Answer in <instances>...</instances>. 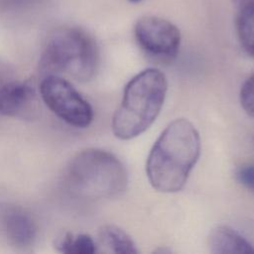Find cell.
I'll list each match as a JSON object with an SVG mask.
<instances>
[{
	"mask_svg": "<svg viewBox=\"0 0 254 254\" xmlns=\"http://www.w3.org/2000/svg\"><path fill=\"white\" fill-rule=\"evenodd\" d=\"M200 155L197 130L187 119L172 121L154 143L146 163L151 186L161 192H176L186 185Z\"/></svg>",
	"mask_w": 254,
	"mask_h": 254,
	"instance_id": "cell-1",
	"label": "cell"
},
{
	"mask_svg": "<svg viewBox=\"0 0 254 254\" xmlns=\"http://www.w3.org/2000/svg\"><path fill=\"white\" fill-rule=\"evenodd\" d=\"M167 90V78L158 68H146L132 77L113 115V134L121 140H130L144 133L158 117Z\"/></svg>",
	"mask_w": 254,
	"mask_h": 254,
	"instance_id": "cell-2",
	"label": "cell"
},
{
	"mask_svg": "<svg viewBox=\"0 0 254 254\" xmlns=\"http://www.w3.org/2000/svg\"><path fill=\"white\" fill-rule=\"evenodd\" d=\"M68 189L85 198H110L121 194L128 184L127 171L112 153L90 148L77 153L64 173Z\"/></svg>",
	"mask_w": 254,
	"mask_h": 254,
	"instance_id": "cell-3",
	"label": "cell"
},
{
	"mask_svg": "<svg viewBox=\"0 0 254 254\" xmlns=\"http://www.w3.org/2000/svg\"><path fill=\"white\" fill-rule=\"evenodd\" d=\"M98 65V49L93 38L77 27L54 30L44 46L40 68L48 74L64 73L78 81L93 77Z\"/></svg>",
	"mask_w": 254,
	"mask_h": 254,
	"instance_id": "cell-4",
	"label": "cell"
},
{
	"mask_svg": "<svg viewBox=\"0 0 254 254\" xmlns=\"http://www.w3.org/2000/svg\"><path fill=\"white\" fill-rule=\"evenodd\" d=\"M43 101L54 114L70 126L87 127L93 119L90 104L64 78L58 74H48L40 84Z\"/></svg>",
	"mask_w": 254,
	"mask_h": 254,
	"instance_id": "cell-5",
	"label": "cell"
},
{
	"mask_svg": "<svg viewBox=\"0 0 254 254\" xmlns=\"http://www.w3.org/2000/svg\"><path fill=\"white\" fill-rule=\"evenodd\" d=\"M134 34L141 49L154 58L171 61L179 52L180 30L164 18L153 15L141 17L135 24Z\"/></svg>",
	"mask_w": 254,
	"mask_h": 254,
	"instance_id": "cell-6",
	"label": "cell"
},
{
	"mask_svg": "<svg viewBox=\"0 0 254 254\" xmlns=\"http://www.w3.org/2000/svg\"><path fill=\"white\" fill-rule=\"evenodd\" d=\"M39 97L30 81H10L0 86V113L14 118L32 119L39 111Z\"/></svg>",
	"mask_w": 254,
	"mask_h": 254,
	"instance_id": "cell-7",
	"label": "cell"
},
{
	"mask_svg": "<svg viewBox=\"0 0 254 254\" xmlns=\"http://www.w3.org/2000/svg\"><path fill=\"white\" fill-rule=\"evenodd\" d=\"M4 234L9 243L19 249L31 247L38 233L36 221L29 211L16 204H5L0 210Z\"/></svg>",
	"mask_w": 254,
	"mask_h": 254,
	"instance_id": "cell-8",
	"label": "cell"
},
{
	"mask_svg": "<svg viewBox=\"0 0 254 254\" xmlns=\"http://www.w3.org/2000/svg\"><path fill=\"white\" fill-rule=\"evenodd\" d=\"M208 247L215 254L254 253V244L228 225H217L210 231Z\"/></svg>",
	"mask_w": 254,
	"mask_h": 254,
	"instance_id": "cell-9",
	"label": "cell"
},
{
	"mask_svg": "<svg viewBox=\"0 0 254 254\" xmlns=\"http://www.w3.org/2000/svg\"><path fill=\"white\" fill-rule=\"evenodd\" d=\"M100 243L111 252L119 254H135L138 249L133 239L120 227L113 224L103 225L98 232Z\"/></svg>",
	"mask_w": 254,
	"mask_h": 254,
	"instance_id": "cell-10",
	"label": "cell"
},
{
	"mask_svg": "<svg viewBox=\"0 0 254 254\" xmlns=\"http://www.w3.org/2000/svg\"><path fill=\"white\" fill-rule=\"evenodd\" d=\"M236 30L241 47L254 58V2L241 6L236 18Z\"/></svg>",
	"mask_w": 254,
	"mask_h": 254,
	"instance_id": "cell-11",
	"label": "cell"
},
{
	"mask_svg": "<svg viewBox=\"0 0 254 254\" xmlns=\"http://www.w3.org/2000/svg\"><path fill=\"white\" fill-rule=\"evenodd\" d=\"M55 248L64 254H92L96 252V244L87 234L64 233L56 239Z\"/></svg>",
	"mask_w": 254,
	"mask_h": 254,
	"instance_id": "cell-12",
	"label": "cell"
},
{
	"mask_svg": "<svg viewBox=\"0 0 254 254\" xmlns=\"http://www.w3.org/2000/svg\"><path fill=\"white\" fill-rule=\"evenodd\" d=\"M240 103L245 112L254 117V73L242 84L239 93Z\"/></svg>",
	"mask_w": 254,
	"mask_h": 254,
	"instance_id": "cell-13",
	"label": "cell"
},
{
	"mask_svg": "<svg viewBox=\"0 0 254 254\" xmlns=\"http://www.w3.org/2000/svg\"><path fill=\"white\" fill-rule=\"evenodd\" d=\"M236 181L245 189L254 193V163H244L236 168Z\"/></svg>",
	"mask_w": 254,
	"mask_h": 254,
	"instance_id": "cell-14",
	"label": "cell"
},
{
	"mask_svg": "<svg viewBox=\"0 0 254 254\" xmlns=\"http://www.w3.org/2000/svg\"><path fill=\"white\" fill-rule=\"evenodd\" d=\"M36 0H0V8L2 9H16L31 5Z\"/></svg>",
	"mask_w": 254,
	"mask_h": 254,
	"instance_id": "cell-15",
	"label": "cell"
},
{
	"mask_svg": "<svg viewBox=\"0 0 254 254\" xmlns=\"http://www.w3.org/2000/svg\"><path fill=\"white\" fill-rule=\"evenodd\" d=\"M234 2H236L237 4H239L240 6L244 5V4H247V3H250V2H254V0H233Z\"/></svg>",
	"mask_w": 254,
	"mask_h": 254,
	"instance_id": "cell-16",
	"label": "cell"
},
{
	"mask_svg": "<svg viewBox=\"0 0 254 254\" xmlns=\"http://www.w3.org/2000/svg\"><path fill=\"white\" fill-rule=\"evenodd\" d=\"M130 2H132V3H138V2H140V1H142V0H129Z\"/></svg>",
	"mask_w": 254,
	"mask_h": 254,
	"instance_id": "cell-17",
	"label": "cell"
}]
</instances>
